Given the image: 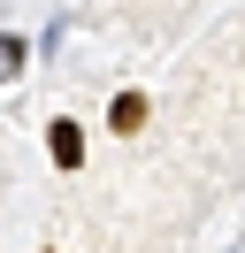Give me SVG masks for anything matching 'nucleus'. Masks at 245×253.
<instances>
[{
    "label": "nucleus",
    "mask_w": 245,
    "mask_h": 253,
    "mask_svg": "<svg viewBox=\"0 0 245 253\" xmlns=\"http://www.w3.org/2000/svg\"><path fill=\"white\" fill-rule=\"evenodd\" d=\"M39 253H61V246H39Z\"/></svg>",
    "instance_id": "obj_4"
},
{
    "label": "nucleus",
    "mask_w": 245,
    "mask_h": 253,
    "mask_svg": "<svg viewBox=\"0 0 245 253\" xmlns=\"http://www.w3.org/2000/svg\"><path fill=\"white\" fill-rule=\"evenodd\" d=\"M0 69H8V77L31 69V39H23V31H0Z\"/></svg>",
    "instance_id": "obj_3"
},
{
    "label": "nucleus",
    "mask_w": 245,
    "mask_h": 253,
    "mask_svg": "<svg viewBox=\"0 0 245 253\" xmlns=\"http://www.w3.org/2000/svg\"><path fill=\"white\" fill-rule=\"evenodd\" d=\"M146 123H153V100L138 92V84H122V92L107 100V130H115V138H138Z\"/></svg>",
    "instance_id": "obj_2"
},
{
    "label": "nucleus",
    "mask_w": 245,
    "mask_h": 253,
    "mask_svg": "<svg viewBox=\"0 0 245 253\" xmlns=\"http://www.w3.org/2000/svg\"><path fill=\"white\" fill-rule=\"evenodd\" d=\"M46 161H54L61 176L84 169V123H77V115H54V123H46Z\"/></svg>",
    "instance_id": "obj_1"
}]
</instances>
